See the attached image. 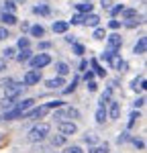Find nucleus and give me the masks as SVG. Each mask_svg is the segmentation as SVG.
<instances>
[{"label": "nucleus", "mask_w": 147, "mask_h": 153, "mask_svg": "<svg viewBox=\"0 0 147 153\" xmlns=\"http://www.w3.org/2000/svg\"><path fill=\"white\" fill-rule=\"evenodd\" d=\"M49 131H51V127H49L47 123H39V125H35L33 129L29 131V141H33V143L43 141L49 135Z\"/></svg>", "instance_id": "f257e3e1"}, {"label": "nucleus", "mask_w": 147, "mask_h": 153, "mask_svg": "<svg viewBox=\"0 0 147 153\" xmlns=\"http://www.w3.org/2000/svg\"><path fill=\"white\" fill-rule=\"evenodd\" d=\"M29 61H31V68H33V70H41V68H45V65L51 63V57H49L47 53H39L35 57H31Z\"/></svg>", "instance_id": "f03ea898"}, {"label": "nucleus", "mask_w": 147, "mask_h": 153, "mask_svg": "<svg viewBox=\"0 0 147 153\" xmlns=\"http://www.w3.org/2000/svg\"><path fill=\"white\" fill-rule=\"evenodd\" d=\"M23 90H24V84H14V82H12L10 86H6V88H4L6 100H12V98H16V96L21 94Z\"/></svg>", "instance_id": "7ed1b4c3"}, {"label": "nucleus", "mask_w": 147, "mask_h": 153, "mask_svg": "<svg viewBox=\"0 0 147 153\" xmlns=\"http://www.w3.org/2000/svg\"><path fill=\"white\" fill-rule=\"evenodd\" d=\"M121 45H122V39H121V35H110V37H106V51H110V53H117L119 49H121Z\"/></svg>", "instance_id": "20e7f679"}, {"label": "nucleus", "mask_w": 147, "mask_h": 153, "mask_svg": "<svg viewBox=\"0 0 147 153\" xmlns=\"http://www.w3.org/2000/svg\"><path fill=\"white\" fill-rule=\"evenodd\" d=\"M39 80H41V71L39 70H29L27 74H24V78H23V84H24V88H27V86L39 84Z\"/></svg>", "instance_id": "39448f33"}, {"label": "nucleus", "mask_w": 147, "mask_h": 153, "mask_svg": "<svg viewBox=\"0 0 147 153\" xmlns=\"http://www.w3.org/2000/svg\"><path fill=\"white\" fill-rule=\"evenodd\" d=\"M57 127H59V133L63 135V137H68V135H74V133H78V127L74 125L72 120H61Z\"/></svg>", "instance_id": "423d86ee"}, {"label": "nucleus", "mask_w": 147, "mask_h": 153, "mask_svg": "<svg viewBox=\"0 0 147 153\" xmlns=\"http://www.w3.org/2000/svg\"><path fill=\"white\" fill-rule=\"evenodd\" d=\"M108 61H110V65H112L114 70H119V71H125V68H127V63L121 59V55H119V53H114V55H112Z\"/></svg>", "instance_id": "0eeeda50"}, {"label": "nucleus", "mask_w": 147, "mask_h": 153, "mask_svg": "<svg viewBox=\"0 0 147 153\" xmlns=\"http://www.w3.org/2000/svg\"><path fill=\"white\" fill-rule=\"evenodd\" d=\"M47 110H49L47 106H41V108H35V110H31V112H24L23 118H37V117H43Z\"/></svg>", "instance_id": "6e6552de"}, {"label": "nucleus", "mask_w": 147, "mask_h": 153, "mask_svg": "<svg viewBox=\"0 0 147 153\" xmlns=\"http://www.w3.org/2000/svg\"><path fill=\"white\" fill-rule=\"evenodd\" d=\"M23 114H24V112H21V110L14 106V108H10V110H6V112L2 114V118H4V120H14V118L23 117Z\"/></svg>", "instance_id": "1a4fd4ad"}, {"label": "nucleus", "mask_w": 147, "mask_h": 153, "mask_svg": "<svg viewBox=\"0 0 147 153\" xmlns=\"http://www.w3.org/2000/svg\"><path fill=\"white\" fill-rule=\"evenodd\" d=\"M55 71H57V78H63L70 74V65L65 61H59V63H55Z\"/></svg>", "instance_id": "9d476101"}, {"label": "nucleus", "mask_w": 147, "mask_h": 153, "mask_svg": "<svg viewBox=\"0 0 147 153\" xmlns=\"http://www.w3.org/2000/svg\"><path fill=\"white\" fill-rule=\"evenodd\" d=\"M145 47H147V39L145 37H141L137 43H135L133 47V53H137V55H141V53H145Z\"/></svg>", "instance_id": "9b49d317"}, {"label": "nucleus", "mask_w": 147, "mask_h": 153, "mask_svg": "<svg viewBox=\"0 0 147 153\" xmlns=\"http://www.w3.org/2000/svg\"><path fill=\"white\" fill-rule=\"evenodd\" d=\"M47 88H51V90H55V88H61V86H65V80L63 78H51V80H47Z\"/></svg>", "instance_id": "f8f14e48"}, {"label": "nucleus", "mask_w": 147, "mask_h": 153, "mask_svg": "<svg viewBox=\"0 0 147 153\" xmlns=\"http://www.w3.org/2000/svg\"><path fill=\"white\" fill-rule=\"evenodd\" d=\"M98 23H100L98 14H86L84 16V25H88V27H98Z\"/></svg>", "instance_id": "ddd939ff"}, {"label": "nucleus", "mask_w": 147, "mask_h": 153, "mask_svg": "<svg viewBox=\"0 0 147 153\" xmlns=\"http://www.w3.org/2000/svg\"><path fill=\"white\" fill-rule=\"evenodd\" d=\"M63 114H68L70 118H78V117H80V112H78L76 108H65L63 112H55V118H61Z\"/></svg>", "instance_id": "4468645a"}, {"label": "nucleus", "mask_w": 147, "mask_h": 153, "mask_svg": "<svg viewBox=\"0 0 147 153\" xmlns=\"http://www.w3.org/2000/svg\"><path fill=\"white\" fill-rule=\"evenodd\" d=\"M131 88H133L135 92H137V90H143V88H145V78H143V76L135 78V80H133V84H131Z\"/></svg>", "instance_id": "2eb2a0df"}, {"label": "nucleus", "mask_w": 147, "mask_h": 153, "mask_svg": "<svg viewBox=\"0 0 147 153\" xmlns=\"http://www.w3.org/2000/svg\"><path fill=\"white\" fill-rule=\"evenodd\" d=\"M68 27H70V23H65V21H57V23H53V31H55V33H65Z\"/></svg>", "instance_id": "dca6fc26"}, {"label": "nucleus", "mask_w": 147, "mask_h": 153, "mask_svg": "<svg viewBox=\"0 0 147 153\" xmlns=\"http://www.w3.org/2000/svg\"><path fill=\"white\" fill-rule=\"evenodd\" d=\"M14 57H16V61L24 63V61H29V59L33 57V55H31V51H29V49H21V53H19V55H14Z\"/></svg>", "instance_id": "f3484780"}, {"label": "nucleus", "mask_w": 147, "mask_h": 153, "mask_svg": "<svg viewBox=\"0 0 147 153\" xmlns=\"http://www.w3.org/2000/svg\"><path fill=\"white\" fill-rule=\"evenodd\" d=\"M33 102H35L33 98H27V100H23V102H19V104H16V108H19L21 112H27V110L33 106Z\"/></svg>", "instance_id": "a211bd4d"}, {"label": "nucleus", "mask_w": 147, "mask_h": 153, "mask_svg": "<svg viewBox=\"0 0 147 153\" xmlns=\"http://www.w3.org/2000/svg\"><path fill=\"white\" fill-rule=\"evenodd\" d=\"M110 104V118H119L121 114V104L119 102H108Z\"/></svg>", "instance_id": "6ab92c4d"}, {"label": "nucleus", "mask_w": 147, "mask_h": 153, "mask_svg": "<svg viewBox=\"0 0 147 153\" xmlns=\"http://www.w3.org/2000/svg\"><path fill=\"white\" fill-rule=\"evenodd\" d=\"M33 12H35V14H43V16H47V14H49V6H47V4H37L35 8H33Z\"/></svg>", "instance_id": "aec40b11"}, {"label": "nucleus", "mask_w": 147, "mask_h": 153, "mask_svg": "<svg viewBox=\"0 0 147 153\" xmlns=\"http://www.w3.org/2000/svg\"><path fill=\"white\" fill-rule=\"evenodd\" d=\"M0 21H2L4 25H14V23H16V16H14V14H8V12H4V14L0 16Z\"/></svg>", "instance_id": "412c9836"}, {"label": "nucleus", "mask_w": 147, "mask_h": 153, "mask_svg": "<svg viewBox=\"0 0 147 153\" xmlns=\"http://www.w3.org/2000/svg\"><path fill=\"white\" fill-rule=\"evenodd\" d=\"M29 31H31V35H33V37H43V35H45V29H43L41 25H35V27H31Z\"/></svg>", "instance_id": "4be33fe9"}, {"label": "nucleus", "mask_w": 147, "mask_h": 153, "mask_svg": "<svg viewBox=\"0 0 147 153\" xmlns=\"http://www.w3.org/2000/svg\"><path fill=\"white\" fill-rule=\"evenodd\" d=\"M76 8L80 12H84V14H92V4H90V2H82V4H78Z\"/></svg>", "instance_id": "5701e85b"}, {"label": "nucleus", "mask_w": 147, "mask_h": 153, "mask_svg": "<svg viewBox=\"0 0 147 153\" xmlns=\"http://www.w3.org/2000/svg\"><path fill=\"white\" fill-rule=\"evenodd\" d=\"M106 120V108H98L96 110V123L98 125H102Z\"/></svg>", "instance_id": "b1692460"}, {"label": "nucleus", "mask_w": 147, "mask_h": 153, "mask_svg": "<svg viewBox=\"0 0 147 153\" xmlns=\"http://www.w3.org/2000/svg\"><path fill=\"white\" fill-rule=\"evenodd\" d=\"M14 0H4V10L8 12V14H14Z\"/></svg>", "instance_id": "393cba45"}, {"label": "nucleus", "mask_w": 147, "mask_h": 153, "mask_svg": "<svg viewBox=\"0 0 147 153\" xmlns=\"http://www.w3.org/2000/svg\"><path fill=\"white\" fill-rule=\"evenodd\" d=\"M122 14H125V19L133 21L135 16H137V10H135V8H125V10H122Z\"/></svg>", "instance_id": "a878e982"}, {"label": "nucleus", "mask_w": 147, "mask_h": 153, "mask_svg": "<svg viewBox=\"0 0 147 153\" xmlns=\"http://www.w3.org/2000/svg\"><path fill=\"white\" fill-rule=\"evenodd\" d=\"M94 39H98V41H100V39H104V37H106V33H104V29H100V27H96V29H94Z\"/></svg>", "instance_id": "bb28decb"}, {"label": "nucleus", "mask_w": 147, "mask_h": 153, "mask_svg": "<svg viewBox=\"0 0 147 153\" xmlns=\"http://www.w3.org/2000/svg\"><path fill=\"white\" fill-rule=\"evenodd\" d=\"M88 153H108V145L104 143L102 147H92V149H90Z\"/></svg>", "instance_id": "cd10ccee"}, {"label": "nucleus", "mask_w": 147, "mask_h": 153, "mask_svg": "<svg viewBox=\"0 0 147 153\" xmlns=\"http://www.w3.org/2000/svg\"><path fill=\"white\" fill-rule=\"evenodd\" d=\"M2 53H4V57H2L4 61H6V59H12V57H14V47H6Z\"/></svg>", "instance_id": "c85d7f7f"}, {"label": "nucleus", "mask_w": 147, "mask_h": 153, "mask_svg": "<svg viewBox=\"0 0 147 153\" xmlns=\"http://www.w3.org/2000/svg\"><path fill=\"white\" fill-rule=\"evenodd\" d=\"M92 68H94V71H96L98 76H102V78H104V74H106V71H104L102 68H100V65H98V61H96V59H92Z\"/></svg>", "instance_id": "c756f323"}, {"label": "nucleus", "mask_w": 147, "mask_h": 153, "mask_svg": "<svg viewBox=\"0 0 147 153\" xmlns=\"http://www.w3.org/2000/svg\"><path fill=\"white\" fill-rule=\"evenodd\" d=\"M84 141H86V143H90V145H94V143L98 141V137H96V135H92V133H90V135H86V137H84Z\"/></svg>", "instance_id": "7c9ffc66"}, {"label": "nucleus", "mask_w": 147, "mask_h": 153, "mask_svg": "<svg viewBox=\"0 0 147 153\" xmlns=\"http://www.w3.org/2000/svg\"><path fill=\"white\" fill-rule=\"evenodd\" d=\"M19 47L21 49H29V39H27V37H21V39H19Z\"/></svg>", "instance_id": "2f4dec72"}, {"label": "nucleus", "mask_w": 147, "mask_h": 153, "mask_svg": "<svg viewBox=\"0 0 147 153\" xmlns=\"http://www.w3.org/2000/svg\"><path fill=\"white\" fill-rule=\"evenodd\" d=\"M63 153H84V151H82L78 145H72V147H68V149H65Z\"/></svg>", "instance_id": "473e14b6"}, {"label": "nucleus", "mask_w": 147, "mask_h": 153, "mask_svg": "<svg viewBox=\"0 0 147 153\" xmlns=\"http://www.w3.org/2000/svg\"><path fill=\"white\" fill-rule=\"evenodd\" d=\"M76 84H78V78H76V80H72V84H70V86H68V88H65L63 92H65V94H70V92H74V90H76Z\"/></svg>", "instance_id": "72a5a7b5"}, {"label": "nucleus", "mask_w": 147, "mask_h": 153, "mask_svg": "<svg viewBox=\"0 0 147 153\" xmlns=\"http://www.w3.org/2000/svg\"><path fill=\"white\" fill-rule=\"evenodd\" d=\"M65 143V137L63 135H57V137H53V145H63Z\"/></svg>", "instance_id": "f704fd0d"}, {"label": "nucleus", "mask_w": 147, "mask_h": 153, "mask_svg": "<svg viewBox=\"0 0 147 153\" xmlns=\"http://www.w3.org/2000/svg\"><path fill=\"white\" fill-rule=\"evenodd\" d=\"M82 23H84V16H82V14H76L72 19V25H82Z\"/></svg>", "instance_id": "c9c22d12"}, {"label": "nucleus", "mask_w": 147, "mask_h": 153, "mask_svg": "<svg viewBox=\"0 0 147 153\" xmlns=\"http://www.w3.org/2000/svg\"><path fill=\"white\" fill-rule=\"evenodd\" d=\"M122 10H125V6H122V4H119V6H114L110 12H112V16H117V14H119V12H122Z\"/></svg>", "instance_id": "e433bc0d"}, {"label": "nucleus", "mask_w": 147, "mask_h": 153, "mask_svg": "<svg viewBox=\"0 0 147 153\" xmlns=\"http://www.w3.org/2000/svg\"><path fill=\"white\" fill-rule=\"evenodd\" d=\"M137 118H139V112H133V114H131V118H129V127H133Z\"/></svg>", "instance_id": "4c0bfd02"}, {"label": "nucleus", "mask_w": 147, "mask_h": 153, "mask_svg": "<svg viewBox=\"0 0 147 153\" xmlns=\"http://www.w3.org/2000/svg\"><path fill=\"white\" fill-rule=\"evenodd\" d=\"M8 31H6V29H0V41H4V39H8Z\"/></svg>", "instance_id": "58836bf2"}, {"label": "nucleus", "mask_w": 147, "mask_h": 153, "mask_svg": "<svg viewBox=\"0 0 147 153\" xmlns=\"http://www.w3.org/2000/svg\"><path fill=\"white\" fill-rule=\"evenodd\" d=\"M61 104H63L61 100H55V102H49V104H45V106H47V108H57V106H61Z\"/></svg>", "instance_id": "ea45409f"}, {"label": "nucleus", "mask_w": 147, "mask_h": 153, "mask_svg": "<svg viewBox=\"0 0 147 153\" xmlns=\"http://www.w3.org/2000/svg\"><path fill=\"white\" fill-rule=\"evenodd\" d=\"M0 104H2V106H6V108H12V104H14V102H12V100H6V98H4V100H2Z\"/></svg>", "instance_id": "a19ab883"}, {"label": "nucleus", "mask_w": 147, "mask_h": 153, "mask_svg": "<svg viewBox=\"0 0 147 153\" xmlns=\"http://www.w3.org/2000/svg\"><path fill=\"white\" fill-rule=\"evenodd\" d=\"M108 27H110V29H119V27H121V23H119V21H110Z\"/></svg>", "instance_id": "79ce46f5"}, {"label": "nucleus", "mask_w": 147, "mask_h": 153, "mask_svg": "<svg viewBox=\"0 0 147 153\" xmlns=\"http://www.w3.org/2000/svg\"><path fill=\"white\" fill-rule=\"evenodd\" d=\"M86 82H92V78H94V71H86Z\"/></svg>", "instance_id": "37998d69"}, {"label": "nucleus", "mask_w": 147, "mask_h": 153, "mask_svg": "<svg viewBox=\"0 0 147 153\" xmlns=\"http://www.w3.org/2000/svg\"><path fill=\"white\" fill-rule=\"evenodd\" d=\"M96 88H98V86L94 82H88V90H90V92H96Z\"/></svg>", "instance_id": "c03bdc74"}, {"label": "nucleus", "mask_w": 147, "mask_h": 153, "mask_svg": "<svg viewBox=\"0 0 147 153\" xmlns=\"http://www.w3.org/2000/svg\"><path fill=\"white\" fill-rule=\"evenodd\" d=\"M74 51H76L78 55H82V53H84V47H82V45H76V47H74Z\"/></svg>", "instance_id": "a18cd8bd"}, {"label": "nucleus", "mask_w": 147, "mask_h": 153, "mask_svg": "<svg viewBox=\"0 0 147 153\" xmlns=\"http://www.w3.org/2000/svg\"><path fill=\"white\" fill-rule=\"evenodd\" d=\"M127 139H129V133H122L121 137H119V143H125Z\"/></svg>", "instance_id": "49530a36"}, {"label": "nucleus", "mask_w": 147, "mask_h": 153, "mask_svg": "<svg viewBox=\"0 0 147 153\" xmlns=\"http://www.w3.org/2000/svg\"><path fill=\"white\" fill-rule=\"evenodd\" d=\"M135 145H137V147H139V149H143V147H145V143H143V141H137V139H135Z\"/></svg>", "instance_id": "de8ad7c7"}, {"label": "nucleus", "mask_w": 147, "mask_h": 153, "mask_svg": "<svg viewBox=\"0 0 147 153\" xmlns=\"http://www.w3.org/2000/svg\"><path fill=\"white\" fill-rule=\"evenodd\" d=\"M6 70V61H4V59H0V71H4Z\"/></svg>", "instance_id": "09e8293b"}, {"label": "nucleus", "mask_w": 147, "mask_h": 153, "mask_svg": "<svg viewBox=\"0 0 147 153\" xmlns=\"http://www.w3.org/2000/svg\"><path fill=\"white\" fill-rule=\"evenodd\" d=\"M143 104H145V98H139V100L135 102V106H143Z\"/></svg>", "instance_id": "8fccbe9b"}, {"label": "nucleus", "mask_w": 147, "mask_h": 153, "mask_svg": "<svg viewBox=\"0 0 147 153\" xmlns=\"http://www.w3.org/2000/svg\"><path fill=\"white\" fill-rule=\"evenodd\" d=\"M16 2H24V0H16Z\"/></svg>", "instance_id": "3c124183"}, {"label": "nucleus", "mask_w": 147, "mask_h": 153, "mask_svg": "<svg viewBox=\"0 0 147 153\" xmlns=\"http://www.w3.org/2000/svg\"><path fill=\"white\" fill-rule=\"evenodd\" d=\"M88 2H90V0H88Z\"/></svg>", "instance_id": "603ef678"}, {"label": "nucleus", "mask_w": 147, "mask_h": 153, "mask_svg": "<svg viewBox=\"0 0 147 153\" xmlns=\"http://www.w3.org/2000/svg\"><path fill=\"white\" fill-rule=\"evenodd\" d=\"M108 2H110V0H108Z\"/></svg>", "instance_id": "864d4df0"}]
</instances>
